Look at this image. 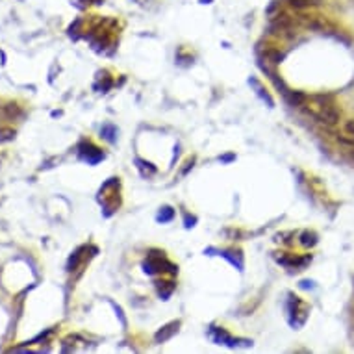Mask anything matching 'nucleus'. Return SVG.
<instances>
[{"label": "nucleus", "mask_w": 354, "mask_h": 354, "mask_svg": "<svg viewBox=\"0 0 354 354\" xmlns=\"http://www.w3.org/2000/svg\"><path fill=\"white\" fill-rule=\"evenodd\" d=\"M321 0H288V4L297 10H302V8H310V6H317Z\"/></svg>", "instance_id": "3"}, {"label": "nucleus", "mask_w": 354, "mask_h": 354, "mask_svg": "<svg viewBox=\"0 0 354 354\" xmlns=\"http://www.w3.org/2000/svg\"><path fill=\"white\" fill-rule=\"evenodd\" d=\"M345 134L354 136V121H347V122H345Z\"/></svg>", "instance_id": "6"}, {"label": "nucleus", "mask_w": 354, "mask_h": 354, "mask_svg": "<svg viewBox=\"0 0 354 354\" xmlns=\"http://www.w3.org/2000/svg\"><path fill=\"white\" fill-rule=\"evenodd\" d=\"M337 140L342 141V143H345V145H351V147H354V136H348V134H345V136H339V138H337Z\"/></svg>", "instance_id": "5"}, {"label": "nucleus", "mask_w": 354, "mask_h": 354, "mask_svg": "<svg viewBox=\"0 0 354 354\" xmlns=\"http://www.w3.org/2000/svg\"><path fill=\"white\" fill-rule=\"evenodd\" d=\"M302 106L306 108L310 115H314L317 121L325 122L328 127H334V124L339 122V110L328 97H321V95H315V97H310V99L304 97Z\"/></svg>", "instance_id": "1"}, {"label": "nucleus", "mask_w": 354, "mask_h": 354, "mask_svg": "<svg viewBox=\"0 0 354 354\" xmlns=\"http://www.w3.org/2000/svg\"><path fill=\"white\" fill-rule=\"evenodd\" d=\"M315 243H317V236H315L314 232L302 234V245H304V247H308V245L312 247V245H315Z\"/></svg>", "instance_id": "4"}, {"label": "nucleus", "mask_w": 354, "mask_h": 354, "mask_svg": "<svg viewBox=\"0 0 354 354\" xmlns=\"http://www.w3.org/2000/svg\"><path fill=\"white\" fill-rule=\"evenodd\" d=\"M176 328H178V323H171V325H167L163 328V332H158L156 342H165L167 337L173 336L174 332H176Z\"/></svg>", "instance_id": "2"}, {"label": "nucleus", "mask_w": 354, "mask_h": 354, "mask_svg": "<svg viewBox=\"0 0 354 354\" xmlns=\"http://www.w3.org/2000/svg\"><path fill=\"white\" fill-rule=\"evenodd\" d=\"M353 160H354V152H353Z\"/></svg>", "instance_id": "7"}]
</instances>
